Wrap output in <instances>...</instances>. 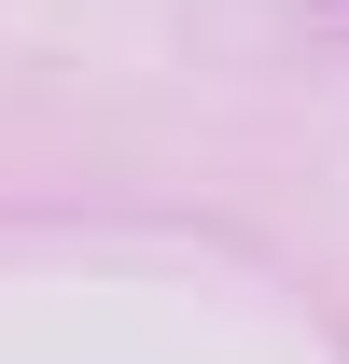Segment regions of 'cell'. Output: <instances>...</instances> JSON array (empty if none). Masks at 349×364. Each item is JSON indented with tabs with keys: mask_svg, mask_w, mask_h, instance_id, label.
Returning a JSON list of instances; mask_svg holds the SVG:
<instances>
[]
</instances>
